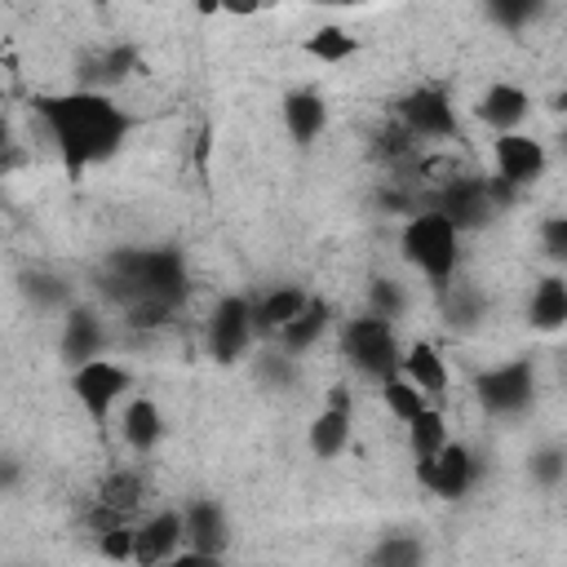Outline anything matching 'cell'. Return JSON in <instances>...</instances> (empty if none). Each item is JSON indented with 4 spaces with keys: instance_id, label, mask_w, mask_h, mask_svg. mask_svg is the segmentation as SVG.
<instances>
[{
    "instance_id": "obj_1",
    "label": "cell",
    "mask_w": 567,
    "mask_h": 567,
    "mask_svg": "<svg viewBox=\"0 0 567 567\" xmlns=\"http://www.w3.org/2000/svg\"><path fill=\"white\" fill-rule=\"evenodd\" d=\"M31 111L44 120L58 159L71 177H80L93 164H106L120 155L128 133L137 128V115L124 111L111 93L93 89H66V93H31Z\"/></svg>"
},
{
    "instance_id": "obj_2",
    "label": "cell",
    "mask_w": 567,
    "mask_h": 567,
    "mask_svg": "<svg viewBox=\"0 0 567 567\" xmlns=\"http://www.w3.org/2000/svg\"><path fill=\"white\" fill-rule=\"evenodd\" d=\"M190 288L186 275V257L173 244L159 248H115L102 266V292L106 301H115L120 310L137 306V301H159V306H182Z\"/></svg>"
},
{
    "instance_id": "obj_3",
    "label": "cell",
    "mask_w": 567,
    "mask_h": 567,
    "mask_svg": "<svg viewBox=\"0 0 567 567\" xmlns=\"http://www.w3.org/2000/svg\"><path fill=\"white\" fill-rule=\"evenodd\" d=\"M403 244V257L430 279V288L443 297L452 288V275H456V261H461V235L430 208H416L399 235Z\"/></svg>"
},
{
    "instance_id": "obj_4",
    "label": "cell",
    "mask_w": 567,
    "mask_h": 567,
    "mask_svg": "<svg viewBox=\"0 0 567 567\" xmlns=\"http://www.w3.org/2000/svg\"><path fill=\"white\" fill-rule=\"evenodd\" d=\"M341 350H346V359H350L363 377H372V381L399 377V359H403L399 332H394V323H385V319H377V315L346 319V328H341Z\"/></svg>"
},
{
    "instance_id": "obj_5",
    "label": "cell",
    "mask_w": 567,
    "mask_h": 567,
    "mask_svg": "<svg viewBox=\"0 0 567 567\" xmlns=\"http://www.w3.org/2000/svg\"><path fill=\"white\" fill-rule=\"evenodd\" d=\"M474 394L492 416H523L536 399V368L532 359H505L496 368L474 372Z\"/></svg>"
},
{
    "instance_id": "obj_6",
    "label": "cell",
    "mask_w": 567,
    "mask_h": 567,
    "mask_svg": "<svg viewBox=\"0 0 567 567\" xmlns=\"http://www.w3.org/2000/svg\"><path fill=\"white\" fill-rule=\"evenodd\" d=\"M425 208L439 213L456 235H465V230H483V226L496 217L483 177H452L447 186H439V190L425 199Z\"/></svg>"
},
{
    "instance_id": "obj_7",
    "label": "cell",
    "mask_w": 567,
    "mask_h": 567,
    "mask_svg": "<svg viewBox=\"0 0 567 567\" xmlns=\"http://www.w3.org/2000/svg\"><path fill=\"white\" fill-rule=\"evenodd\" d=\"M128 385H133V377L115 359H89L71 372V390H75V399H80V408L89 412L93 425H106V412L124 399Z\"/></svg>"
},
{
    "instance_id": "obj_8",
    "label": "cell",
    "mask_w": 567,
    "mask_h": 567,
    "mask_svg": "<svg viewBox=\"0 0 567 567\" xmlns=\"http://www.w3.org/2000/svg\"><path fill=\"white\" fill-rule=\"evenodd\" d=\"M399 124L408 137H456V106L447 97V89L439 84H421L412 93L399 97Z\"/></svg>"
},
{
    "instance_id": "obj_9",
    "label": "cell",
    "mask_w": 567,
    "mask_h": 567,
    "mask_svg": "<svg viewBox=\"0 0 567 567\" xmlns=\"http://www.w3.org/2000/svg\"><path fill=\"white\" fill-rule=\"evenodd\" d=\"M412 470H416V483L430 487L439 501H461V496H470V487H474V478H478L474 452H470L465 443H452V439L443 443L439 456L416 461Z\"/></svg>"
},
{
    "instance_id": "obj_10",
    "label": "cell",
    "mask_w": 567,
    "mask_h": 567,
    "mask_svg": "<svg viewBox=\"0 0 567 567\" xmlns=\"http://www.w3.org/2000/svg\"><path fill=\"white\" fill-rule=\"evenodd\" d=\"M252 346V301L239 292H226L208 315V350L217 363L244 359Z\"/></svg>"
},
{
    "instance_id": "obj_11",
    "label": "cell",
    "mask_w": 567,
    "mask_h": 567,
    "mask_svg": "<svg viewBox=\"0 0 567 567\" xmlns=\"http://www.w3.org/2000/svg\"><path fill=\"white\" fill-rule=\"evenodd\" d=\"M492 155H496V177H505L509 186H532L540 173H545V164H549V155H545V146L532 137V133H501L496 142H492Z\"/></svg>"
},
{
    "instance_id": "obj_12",
    "label": "cell",
    "mask_w": 567,
    "mask_h": 567,
    "mask_svg": "<svg viewBox=\"0 0 567 567\" xmlns=\"http://www.w3.org/2000/svg\"><path fill=\"white\" fill-rule=\"evenodd\" d=\"M350 425H354V416H350V390L346 385H332L328 408H319L315 421H310V434H306L310 452L319 461H337L346 452V443H350Z\"/></svg>"
},
{
    "instance_id": "obj_13",
    "label": "cell",
    "mask_w": 567,
    "mask_h": 567,
    "mask_svg": "<svg viewBox=\"0 0 567 567\" xmlns=\"http://www.w3.org/2000/svg\"><path fill=\"white\" fill-rule=\"evenodd\" d=\"M182 509H159L151 518H142V527H133V567H155L168 563L182 545Z\"/></svg>"
},
{
    "instance_id": "obj_14",
    "label": "cell",
    "mask_w": 567,
    "mask_h": 567,
    "mask_svg": "<svg viewBox=\"0 0 567 567\" xmlns=\"http://www.w3.org/2000/svg\"><path fill=\"white\" fill-rule=\"evenodd\" d=\"M527 111H532L527 89H518V84H509V80L487 84L483 97L474 102V115H478L496 137H501V133H518V124L527 120Z\"/></svg>"
},
{
    "instance_id": "obj_15",
    "label": "cell",
    "mask_w": 567,
    "mask_h": 567,
    "mask_svg": "<svg viewBox=\"0 0 567 567\" xmlns=\"http://www.w3.org/2000/svg\"><path fill=\"white\" fill-rule=\"evenodd\" d=\"M182 536L190 540V549L195 554H226V545H230V523H226V509L217 505V501H190L186 509H182Z\"/></svg>"
},
{
    "instance_id": "obj_16",
    "label": "cell",
    "mask_w": 567,
    "mask_h": 567,
    "mask_svg": "<svg viewBox=\"0 0 567 567\" xmlns=\"http://www.w3.org/2000/svg\"><path fill=\"white\" fill-rule=\"evenodd\" d=\"M102 346H106V328L97 319V310L89 306H66L62 315V354L66 363H89V359H102Z\"/></svg>"
},
{
    "instance_id": "obj_17",
    "label": "cell",
    "mask_w": 567,
    "mask_h": 567,
    "mask_svg": "<svg viewBox=\"0 0 567 567\" xmlns=\"http://www.w3.org/2000/svg\"><path fill=\"white\" fill-rule=\"evenodd\" d=\"M137 66V44H106L97 49L93 58H84L80 66V89H93V93H111L115 84H124Z\"/></svg>"
},
{
    "instance_id": "obj_18",
    "label": "cell",
    "mask_w": 567,
    "mask_h": 567,
    "mask_svg": "<svg viewBox=\"0 0 567 567\" xmlns=\"http://www.w3.org/2000/svg\"><path fill=\"white\" fill-rule=\"evenodd\" d=\"M284 128L297 146H310L328 128V102L319 89H292L284 93Z\"/></svg>"
},
{
    "instance_id": "obj_19",
    "label": "cell",
    "mask_w": 567,
    "mask_h": 567,
    "mask_svg": "<svg viewBox=\"0 0 567 567\" xmlns=\"http://www.w3.org/2000/svg\"><path fill=\"white\" fill-rule=\"evenodd\" d=\"M399 377L412 381L425 399H434V408H439V399L447 394V363H443V354H439L430 341H412V346L403 350Z\"/></svg>"
},
{
    "instance_id": "obj_20",
    "label": "cell",
    "mask_w": 567,
    "mask_h": 567,
    "mask_svg": "<svg viewBox=\"0 0 567 567\" xmlns=\"http://www.w3.org/2000/svg\"><path fill=\"white\" fill-rule=\"evenodd\" d=\"M527 323H532L536 332H549V337L567 328V279H563V275H545V279L532 288Z\"/></svg>"
},
{
    "instance_id": "obj_21",
    "label": "cell",
    "mask_w": 567,
    "mask_h": 567,
    "mask_svg": "<svg viewBox=\"0 0 567 567\" xmlns=\"http://www.w3.org/2000/svg\"><path fill=\"white\" fill-rule=\"evenodd\" d=\"M306 301H310V292H306V288H297V284L270 288L266 297H257V301H252V332L275 337L284 323H292V319L301 315V306H306Z\"/></svg>"
},
{
    "instance_id": "obj_22",
    "label": "cell",
    "mask_w": 567,
    "mask_h": 567,
    "mask_svg": "<svg viewBox=\"0 0 567 567\" xmlns=\"http://www.w3.org/2000/svg\"><path fill=\"white\" fill-rule=\"evenodd\" d=\"M120 430H124V443H128L137 456L155 452V447H159V439H164V412H159V403H155V399H146V394L128 399Z\"/></svg>"
},
{
    "instance_id": "obj_23",
    "label": "cell",
    "mask_w": 567,
    "mask_h": 567,
    "mask_svg": "<svg viewBox=\"0 0 567 567\" xmlns=\"http://www.w3.org/2000/svg\"><path fill=\"white\" fill-rule=\"evenodd\" d=\"M328 319H332V306H328L323 297H310V301L301 306V315L275 332V337H279V350H284V354H292V359H297V354H306V350L328 332Z\"/></svg>"
},
{
    "instance_id": "obj_24",
    "label": "cell",
    "mask_w": 567,
    "mask_h": 567,
    "mask_svg": "<svg viewBox=\"0 0 567 567\" xmlns=\"http://www.w3.org/2000/svg\"><path fill=\"white\" fill-rule=\"evenodd\" d=\"M142 501H146V478H142V470H115V474H106L102 487H97V505L115 509L124 523H128V514H133Z\"/></svg>"
},
{
    "instance_id": "obj_25",
    "label": "cell",
    "mask_w": 567,
    "mask_h": 567,
    "mask_svg": "<svg viewBox=\"0 0 567 567\" xmlns=\"http://www.w3.org/2000/svg\"><path fill=\"white\" fill-rule=\"evenodd\" d=\"M443 443H447V416H443V408L430 403L421 416L408 421V447H412V461H430V456H439Z\"/></svg>"
},
{
    "instance_id": "obj_26",
    "label": "cell",
    "mask_w": 567,
    "mask_h": 567,
    "mask_svg": "<svg viewBox=\"0 0 567 567\" xmlns=\"http://www.w3.org/2000/svg\"><path fill=\"white\" fill-rule=\"evenodd\" d=\"M301 49H306L315 62H328V66H337V62H346V58H354V53H359V40H354L346 27H337V22H323V27H315V31L301 40Z\"/></svg>"
},
{
    "instance_id": "obj_27",
    "label": "cell",
    "mask_w": 567,
    "mask_h": 567,
    "mask_svg": "<svg viewBox=\"0 0 567 567\" xmlns=\"http://www.w3.org/2000/svg\"><path fill=\"white\" fill-rule=\"evenodd\" d=\"M18 288L40 310H66V301H71V284L62 275H53V270H22Z\"/></svg>"
},
{
    "instance_id": "obj_28",
    "label": "cell",
    "mask_w": 567,
    "mask_h": 567,
    "mask_svg": "<svg viewBox=\"0 0 567 567\" xmlns=\"http://www.w3.org/2000/svg\"><path fill=\"white\" fill-rule=\"evenodd\" d=\"M368 567H425V545L408 532H390L372 545Z\"/></svg>"
},
{
    "instance_id": "obj_29",
    "label": "cell",
    "mask_w": 567,
    "mask_h": 567,
    "mask_svg": "<svg viewBox=\"0 0 567 567\" xmlns=\"http://www.w3.org/2000/svg\"><path fill=\"white\" fill-rule=\"evenodd\" d=\"M368 315H377V319H385V323H394V319H403L408 315V288L399 284V279H372L368 284Z\"/></svg>"
},
{
    "instance_id": "obj_30",
    "label": "cell",
    "mask_w": 567,
    "mask_h": 567,
    "mask_svg": "<svg viewBox=\"0 0 567 567\" xmlns=\"http://www.w3.org/2000/svg\"><path fill=\"white\" fill-rule=\"evenodd\" d=\"M381 399H385V408L408 425L412 416H421L425 408H430V399L412 385V381H403V377H390V381H381Z\"/></svg>"
},
{
    "instance_id": "obj_31",
    "label": "cell",
    "mask_w": 567,
    "mask_h": 567,
    "mask_svg": "<svg viewBox=\"0 0 567 567\" xmlns=\"http://www.w3.org/2000/svg\"><path fill=\"white\" fill-rule=\"evenodd\" d=\"M443 306H447V319H452L456 328H474V323L483 319V292L470 288V284H452V288L443 292Z\"/></svg>"
},
{
    "instance_id": "obj_32",
    "label": "cell",
    "mask_w": 567,
    "mask_h": 567,
    "mask_svg": "<svg viewBox=\"0 0 567 567\" xmlns=\"http://www.w3.org/2000/svg\"><path fill=\"white\" fill-rule=\"evenodd\" d=\"M527 474H532V483H540V487H558L563 474H567V452H563L558 443L536 447L532 461H527Z\"/></svg>"
},
{
    "instance_id": "obj_33",
    "label": "cell",
    "mask_w": 567,
    "mask_h": 567,
    "mask_svg": "<svg viewBox=\"0 0 567 567\" xmlns=\"http://www.w3.org/2000/svg\"><path fill=\"white\" fill-rule=\"evenodd\" d=\"M252 368H257V377H261L270 390H288V385L297 381V359L284 354V350H261V354L252 359Z\"/></svg>"
},
{
    "instance_id": "obj_34",
    "label": "cell",
    "mask_w": 567,
    "mask_h": 567,
    "mask_svg": "<svg viewBox=\"0 0 567 567\" xmlns=\"http://www.w3.org/2000/svg\"><path fill=\"white\" fill-rule=\"evenodd\" d=\"M540 0H496L487 13H492V22H501L505 31H523L527 22H536L540 18Z\"/></svg>"
},
{
    "instance_id": "obj_35",
    "label": "cell",
    "mask_w": 567,
    "mask_h": 567,
    "mask_svg": "<svg viewBox=\"0 0 567 567\" xmlns=\"http://www.w3.org/2000/svg\"><path fill=\"white\" fill-rule=\"evenodd\" d=\"M97 554L111 558V563H133V527L120 523V527L102 532V536H97Z\"/></svg>"
},
{
    "instance_id": "obj_36",
    "label": "cell",
    "mask_w": 567,
    "mask_h": 567,
    "mask_svg": "<svg viewBox=\"0 0 567 567\" xmlns=\"http://www.w3.org/2000/svg\"><path fill=\"white\" fill-rule=\"evenodd\" d=\"M540 244H545V257L549 261H567V217L563 213H554V217H545L540 221Z\"/></svg>"
},
{
    "instance_id": "obj_37",
    "label": "cell",
    "mask_w": 567,
    "mask_h": 567,
    "mask_svg": "<svg viewBox=\"0 0 567 567\" xmlns=\"http://www.w3.org/2000/svg\"><path fill=\"white\" fill-rule=\"evenodd\" d=\"M164 567H221V558L217 554H195V549H177Z\"/></svg>"
},
{
    "instance_id": "obj_38",
    "label": "cell",
    "mask_w": 567,
    "mask_h": 567,
    "mask_svg": "<svg viewBox=\"0 0 567 567\" xmlns=\"http://www.w3.org/2000/svg\"><path fill=\"white\" fill-rule=\"evenodd\" d=\"M84 523H89V527H93V536H102V532H111V527H120V523H124V518H120V514H115V509H106V505H93V509H89V518H84Z\"/></svg>"
},
{
    "instance_id": "obj_39",
    "label": "cell",
    "mask_w": 567,
    "mask_h": 567,
    "mask_svg": "<svg viewBox=\"0 0 567 567\" xmlns=\"http://www.w3.org/2000/svg\"><path fill=\"white\" fill-rule=\"evenodd\" d=\"M22 483V465L13 456H0V492H13Z\"/></svg>"
},
{
    "instance_id": "obj_40",
    "label": "cell",
    "mask_w": 567,
    "mask_h": 567,
    "mask_svg": "<svg viewBox=\"0 0 567 567\" xmlns=\"http://www.w3.org/2000/svg\"><path fill=\"white\" fill-rule=\"evenodd\" d=\"M155 567H164V563H155Z\"/></svg>"
}]
</instances>
